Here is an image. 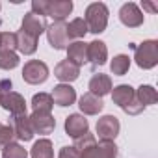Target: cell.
Returning a JSON list of instances; mask_svg holds the SVG:
<instances>
[{
  "label": "cell",
  "instance_id": "cell-1",
  "mask_svg": "<svg viewBox=\"0 0 158 158\" xmlns=\"http://www.w3.org/2000/svg\"><path fill=\"white\" fill-rule=\"evenodd\" d=\"M73 147L78 152V158H115L117 156V145L114 141L97 143L95 136L89 132L76 138Z\"/></svg>",
  "mask_w": 158,
  "mask_h": 158
},
{
  "label": "cell",
  "instance_id": "cell-2",
  "mask_svg": "<svg viewBox=\"0 0 158 158\" xmlns=\"http://www.w3.org/2000/svg\"><path fill=\"white\" fill-rule=\"evenodd\" d=\"M71 11V0H34L32 2V13L39 17H52L54 21H65Z\"/></svg>",
  "mask_w": 158,
  "mask_h": 158
},
{
  "label": "cell",
  "instance_id": "cell-3",
  "mask_svg": "<svg viewBox=\"0 0 158 158\" xmlns=\"http://www.w3.org/2000/svg\"><path fill=\"white\" fill-rule=\"evenodd\" d=\"M112 101L114 104H117L125 114L128 115H138L143 112V106L138 102L136 99V91L134 88H130L128 84H121V86H115L112 88Z\"/></svg>",
  "mask_w": 158,
  "mask_h": 158
},
{
  "label": "cell",
  "instance_id": "cell-4",
  "mask_svg": "<svg viewBox=\"0 0 158 158\" xmlns=\"http://www.w3.org/2000/svg\"><path fill=\"white\" fill-rule=\"evenodd\" d=\"M108 8L102 2H93L86 8V24L88 32L91 34H102L108 26Z\"/></svg>",
  "mask_w": 158,
  "mask_h": 158
},
{
  "label": "cell",
  "instance_id": "cell-5",
  "mask_svg": "<svg viewBox=\"0 0 158 158\" xmlns=\"http://www.w3.org/2000/svg\"><path fill=\"white\" fill-rule=\"evenodd\" d=\"M134 60L141 69H152L158 63V41L147 39L141 45L134 47Z\"/></svg>",
  "mask_w": 158,
  "mask_h": 158
},
{
  "label": "cell",
  "instance_id": "cell-6",
  "mask_svg": "<svg viewBox=\"0 0 158 158\" xmlns=\"http://www.w3.org/2000/svg\"><path fill=\"white\" fill-rule=\"evenodd\" d=\"M48 78V67L45 61H39V60H30L24 63L23 67V80L26 84H32V86H37V84H43Z\"/></svg>",
  "mask_w": 158,
  "mask_h": 158
},
{
  "label": "cell",
  "instance_id": "cell-7",
  "mask_svg": "<svg viewBox=\"0 0 158 158\" xmlns=\"http://www.w3.org/2000/svg\"><path fill=\"white\" fill-rule=\"evenodd\" d=\"M47 39L48 45L54 50H63L69 47V34H67V23L65 21H54L50 26H47Z\"/></svg>",
  "mask_w": 158,
  "mask_h": 158
},
{
  "label": "cell",
  "instance_id": "cell-8",
  "mask_svg": "<svg viewBox=\"0 0 158 158\" xmlns=\"http://www.w3.org/2000/svg\"><path fill=\"white\" fill-rule=\"evenodd\" d=\"M0 106L6 112H10L11 115H21L26 114V101L23 95L15 93V91H4L0 93Z\"/></svg>",
  "mask_w": 158,
  "mask_h": 158
},
{
  "label": "cell",
  "instance_id": "cell-9",
  "mask_svg": "<svg viewBox=\"0 0 158 158\" xmlns=\"http://www.w3.org/2000/svg\"><path fill=\"white\" fill-rule=\"evenodd\" d=\"M119 119L115 115H104L97 121V134L101 141H114L119 134Z\"/></svg>",
  "mask_w": 158,
  "mask_h": 158
},
{
  "label": "cell",
  "instance_id": "cell-10",
  "mask_svg": "<svg viewBox=\"0 0 158 158\" xmlns=\"http://www.w3.org/2000/svg\"><path fill=\"white\" fill-rule=\"evenodd\" d=\"M143 13H141V10L134 4V2H127V4H123L121 6V10H119V21L125 24V26H128V28H138V26H141L143 24Z\"/></svg>",
  "mask_w": 158,
  "mask_h": 158
},
{
  "label": "cell",
  "instance_id": "cell-11",
  "mask_svg": "<svg viewBox=\"0 0 158 158\" xmlns=\"http://www.w3.org/2000/svg\"><path fill=\"white\" fill-rule=\"evenodd\" d=\"M45 30H47V23H45L43 17H39V15H35V13H32V11L24 15L23 23H21V32L28 34V35L34 37V39H39V35H41Z\"/></svg>",
  "mask_w": 158,
  "mask_h": 158
},
{
  "label": "cell",
  "instance_id": "cell-12",
  "mask_svg": "<svg viewBox=\"0 0 158 158\" xmlns=\"http://www.w3.org/2000/svg\"><path fill=\"white\" fill-rule=\"evenodd\" d=\"M10 127L13 128V134L15 138H19L21 141H30L34 138V128L30 125V117L26 114H21V115H11V123Z\"/></svg>",
  "mask_w": 158,
  "mask_h": 158
},
{
  "label": "cell",
  "instance_id": "cell-13",
  "mask_svg": "<svg viewBox=\"0 0 158 158\" xmlns=\"http://www.w3.org/2000/svg\"><path fill=\"white\" fill-rule=\"evenodd\" d=\"M65 132L71 136V138H80L84 134L89 132V123L84 115L80 114H71L67 119H65Z\"/></svg>",
  "mask_w": 158,
  "mask_h": 158
},
{
  "label": "cell",
  "instance_id": "cell-14",
  "mask_svg": "<svg viewBox=\"0 0 158 158\" xmlns=\"http://www.w3.org/2000/svg\"><path fill=\"white\" fill-rule=\"evenodd\" d=\"M30 125L34 128V134H50L56 128V119L52 117V114H39V112H32L30 115Z\"/></svg>",
  "mask_w": 158,
  "mask_h": 158
},
{
  "label": "cell",
  "instance_id": "cell-15",
  "mask_svg": "<svg viewBox=\"0 0 158 158\" xmlns=\"http://www.w3.org/2000/svg\"><path fill=\"white\" fill-rule=\"evenodd\" d=\"M54 76L58 78L60 82H74L78 76H80V67H76L74 63H71L69 60H63L60 61L56 67H54Z\"/></svg>",
  "mask_w": 158,
  "mask_h": 158
},
{
  "label": "cell",
  "instance_id": "cell-16",
  "mask_svg": "<svg viewBox=\"0 0 158 158\" xmlns=\"http://www.w3.org/2000/svg\"><path fill=\"white\" fill-rule=\"evenodd\" d=\"M50 97H52L54 104L65 108V106H71V104L76 101V91H74L69 84H60V86H56V88L52 89Z\"/></svg>",
  "mask_w": 158,
  "mask_h": 158
},
{
  "label": "cell",
  "instance_id": "cell-17",
  "mask_svg": "<svg viewBox=\"0 0 158 158\" xmlns=\"http://www.w3.org/2000/svg\"><path fill=\"white\" fill-rule=\"evenodd\" d=\"M110 91H112V78H110L108 74L99 73V74H93V76H91V80H89V93H91V95L102 99V97L108 95Z\"/></svg>",
  "mask_w": 158,
  "mask_h": 158
},
{
  "label": "cell",
  "instance_id": "cell-18",
  "mask_svg": "<svg viewBox=\"0 0 158 158\" xmlns=\"http://www.w3.org/2000/svg\"><path fill=\"white\" fill-rule=\"evenodd\" d=\"M67 60L71 63H74L76 67H82L88 61V43H84V41L69 43V47H67Z\"/></svg>",
  "mask_w": 158,
  "mask_h": 158
},
{
  "label": "cell",
  "instance_id": "cell-19",
  "mask_svg": "<svg viewBox=\"0 0 158 158\" xmlns=\"http://www.w3.org/2000/svg\"><path fill=\"white\" fill-rule=\"evenodd\" d=\"M108 60V48L102 41H91L88 43V61H91L93 67L104 65Z\"/></svg>",
  "mask_w": 158,
  "mask_h": 158
},
{
  "label": "cell",
  "instance_id": "cell-20",
  "mask_svg": "<svg viewBox=\"0 0 158 158\" xmlns=\"http://www.w3.org/2000/svg\"><path fill=\"white\" fill-rule=\"evenodd\" d=\"M78 106H80L82 114H86V115H97V114L102 112L104 102H102V99H99V97H95V95H91V93L88 91V93H84V95L80 97Z\"/></svg>",
  "mask_w": 158,
  "mask_h": 158
},
{
  "label": "cell",
  "instance_id": "cell-21",
  "mask_svg": "<svg viewBox=\"0 0 158 158\" xmlns=\"http://www.w3.org/2000/svg\"><path fill=\"white\" fill-rule=\"evenodd\" d=\"M15 35H17V50H19L21 54L30 56V54H34V52L37 50V39L30 37L28 34H24V32H21V30H19Z\"/></svg>",
  "mask_w": 158,
  "mask_h": 158
},
{
  "label": "cell",
  "instance_id": "cell-22",
  "mask_svg": "<svg viewBox=\"0 0 158 158\" xmlns=\"http://www.w3.org/2000/svg\"><path fill=\"white\" fill-rule=\"evenodd\" d=\"M54 106V101L50 97V93H35L32 99V110L39 112V114H50Z\"/></svg>",
  "mask_w": 158,
  "mask_h": 158
},
{
  "label": "cell",
  "instance_id": "cell-23",
  "mask_svg": "<svg viewBox=\"0 0 158 158\" xmlns=\"http://www.w3.org/2000/svg\"><path fill=\"white\" fill-rule=\"evenodd\" d=\"M32 158H54V151H52V141L43 138V139H37L32 147V152H30Z\"/></svg>",
  "mask_w": 158,
  "mask_h": 158
},
{
  "label": "cell",
  "instance_id": "cell-24",
  "mask_svg": "<svg viewBox=\"0 0 158 158\" xmlns=\"http://www.w3.org/2000/svg\"><path fill=\"white\" fill-rule=\"evenodd\" d=\"M136 99L145 108V106H151V104H154L158 101V93H156V89L152 86H139L138 91H136Z\"/></svg>",
  "mask_w": 158,
  "mask_h": 158
},
{
  "label": "cell",
  "instance_id": "cell-25",
  "mask_svg": "<svg viewBox=\"0 0 158 158\" xmlns=\"http://www.w3.org/2000/svg\"><path fill=\"white\" fill-rule=\"evenodd\" d=\"M67 34H69V39H80L88 34V24L84 19H73L69 24H67Z\"/></svg>",
  "mask_w": 158,
  "mask_h": 158
},
{
  "label": "cell",
  "instance_id": "cell-26",
  "mask_svg": "<svg viewBox=\"0 0 158 158\" xmlns=\"http://www.w3.org/2000/svg\"><path fill=\"white\" fill-rule=\"evenodd\" d=\"M110 69H112V73H114L115 76H123V74H127L128 69H130V58H128L127 54H117V56L112 60Z\"/></svg>",
  "mask_w": 158,
  "mask_h": 158
},
{
  "label": "cell",
  "instance_id": "cell-27",
  "mask_svg": "<svg viewBox=\"0 0 158 158\" xmlns=\"http://www.w3.org/2000/svg\"><path fill=\"white\" fill-rule=\"evenodd\" d=\"M2 158H28V152L23 145L11 141L10 145H6L2 149Z\"/></svg>",
  "mask_w": 158,
  "mask_h": 158
},
{
  "label": "cell",
  "instance_id": "cell-28",
  "mask_svg": "<svg viewBox=\"0 0 158 158\" xmlns=\"http://www.w3.org/2000/svg\"><path fill=\"white\" fill-rule=\"evenodd\" d=\"M17 48V35L13 32H0V52L10 50L13 52Z\"/></svg>",
  "mask_w": 158,
  "mask_h": 158
},
{
  "label": "cell",
  "instance_id": "cell-29",
  "mask_svg": "<svg viewBox=\"0 0 158 158\" xmlns=\"http://www.w3.org/2000/svg\"><path fill=\"white\" fill-rule=\"evenodd\" d=\"M17 65H19V56L15 52H10V50L0 52V69L10 71V69H15Z\"/></svg>",
  "mask_w": 158,
  "mask_h": 158
},
{
  "label": "cell",
  "instance_id": "cell-30",
  "mask_svg": "<svg viewBox=\"0 0 158 158\" xmlns=\"http://www.w3.org/2000/svg\"><path fill=\"white\" fill-rule=\"evenodd\" d=\"M15 134H13V128L10 125H2L0 123V149H4L6 145H10L13 141Z\"/></svg>",
  "mask_w": 158,
  "mask_h": 158
},
{
  "label": "cell",
  "instance_id": "cell-31",
  "mask_svg": "<svg viewBox=\"0 0 158 158\" xmlns=\"http://www.w3.org/2000/svg\"><path fill=\"white\" fill-rule=\"evenodd\" d=\"M58 158H78V152L74 151V147H61Z\"/></svg>",
  "mask_w": 158,
  "mask_h": 158
},
{
  "label": "cell",
  "instance_id": "cell-32",
  "mask_svg": "<svg viewBox=\"0 0 158 158\" xmlns=\"http://www.w3.org/2000/svg\"><path fill=\"white\" fill-rule=\"evenodd\" d=\"M143 8H147V10H149V11H152V13L156 11V6H154V4H149V2H145V4H143Z\"/></svg>",
  "mask_w": 158,
  "mask_h": 158
}]
</instances>
